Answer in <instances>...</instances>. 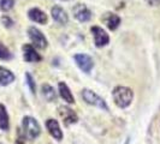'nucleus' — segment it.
<instances>
[{"label":"nucleus","instance_id":"f257e3e1","mask_svg":"<svg viewBox=\"0 0 160 144\" xmlns=\"http://www.w3.org/2000/svg\"><path fill=\"white\" fill-rule=\"evenodd\" d=\"M112 96L114 103L119 108H127L131 104L134 94H132V90L127 87H116L112 91Z\"/></svg>","mask_w":160,"mask_h":144},{"label":"nucleus","instance_id":"f03ea898","mask_svg":"<svg viewBox=\"0 0 160 144\" xmlns=\"http://www.w3.org/2000/svg\"><path fill=\"white\" fill-rule=\"evenodd\" d=\"M22 126H23V135L25 138L28 139H35L38 138L41 132L40 125L36 120L32 118V117H24L23 122H22Z\"/></svg>","mask_w":160,"mask_h":144},{"label":"nucleus","instance_id":"7ed1b4c3","mask_svg":"<svg viewBox=\"0 0 160 144\" xmlns=\"http://www.w3.org/2000/svg\"><path fill=\"white\" fill-rule=\"evenodd\" d=\"M82 97L83 100L89 104H93V106H96L104 111H108V107L105 102L104 98H101L99 95H96L94 91L89 90V89H83L82 90Z\"/></svg>","mask_w":160,"mask_h":144},{"label":"nucleus","instance_id":"20e7f679","mask_svg":"<svg viewBox=\"0 0 160 144\" xmlns=\"http://www.w3.org/2000/svg\"><path fill=\"white\" fill-rule=\"evenodd\" d=\"M28 34H29V37H30V40H32V45L36 48H39V49H45V48L47 47V40H46L45 35H43L38 28H35V26L29 28Z\"/></svg>","mask_w":160,"mask_h":144},{"label":"nucleus","instance_id":"39448f33","mask_svg":"<svg viewBox=\"0 0 160 144\" xmlns=\"http://www.w3.org/2000/svg\"><path fill=\"white\" fill-rule=\"evenodd\" d=\"M92 34L94 36V42H95L96 47H104L110 42V37H108L107 32L100 26H93Z\"/></svg>","mask_w":160,"mask_h":144},{"label":"nucleus","instance_id":"423d86ee","mask_svg":"<svg viewBox=\"0 0 160 144\" xmlns=\"http://www.w3.org/2000/svg\"><path fill=\"white\" fill-rule=\"evenodd\" d=\"M73 59H75L77 66L83 72L89 73V72L92 71V69L94 66V63H93V59L89 55H87V54H76V55L73 56Z\"/></svg>","mask_w":160,"mask_h":144},{"label":"nucleus","instance_id":"0eeeda50","mask_svg":"<svg viewBox=\"0 0 160 144\" xmlns=\"http://www.w3.org/2000/svg\"><path fill=\"white\" fill-rule=\"evenodd\" d=\"M58 111H59V115H60V118L63 119L65 125H71V124H75V122L78 120L77 114L73 112L71 108H69V107L60 106V107L58 108Z\"/></svg>","mask_w":160,"mask_h":144},{"label":"nucleus","instance_id":"6e6552de","mask_svg":"<svg viewBox=\"0 0 160 144\" xmlns=\"http://www.w3.org/2000/svg\"><path fill=\"white\" fill-rule=\"evenodd\" d=\"M72 11H73V16L80 22H88L92 18V12L84 4H77Z\"/></svg>","mask_w":160,"mask_h":144},{"label":"nucleus","instance_id":"1a4fd4ad","mask_svg":"<svg viewBox=\"0 0 160 144\" xmlns=\"http://www.w3.org/2000/svg\"><path fill=\"white\" fill-rule=\"evenodd\" d=\"M23 56L24 60L28 63H38L41 60V55L35 50L32 45H24L23 46Z\"/></svg>","mask_w":160,"mask_h":144},{"label":"nucleus","instance_id":"9d476101","mask_svg":"<svg viewBox=\"0 0 160 144\" xmlns=\"http://www.w3.org/2000/svg\"><path fill=\"white\" fill-rule=\"evenodd\" d=\"M46 126H47L48 132L51 133V136L54 137L57 141H62L63 138V132L60 130V126L58 124V121L54 119H48L46 121Z\"/></svg>","mask_w":160,"mask_h":144},{"label":"nucleus","instance_id":"9b49d317","mask_svg":"<svg viewBox=\"0 0 160 144\" xmlns=\"http://www.w3.org/2000/svg\"><path fill=\"white\" fill-rule=\"evenodd\" d=\"M102 22L107 25V28H108L110 30H116V29L119 26L120 18H119V16H117V15H114V13L107 12V13H105L104 17H102Z\"/></svg>","mask_w":160,"mask_h":144},{"label":"nucleus","instance_id":"f8f14e48","mask_svg":"<svg viewBox=\"0 0 160 144\" xmlns=\"http://www.w3.org/2000/svg\"><path fill=\"white\" fill-rule=\"evenodd\" d=\"M28 16H29V18L32 19V22H36V23L45 24L47 22V16H46V13L42 12L40 8L34 7V8H32V10H29Z\"/></svg>","mask_w":160,"mask_h":144},{"label":"nucleus","instance_id":"ddd939ff","mask_svg":"<svg viewBox=\"0 0 160 144\" xmlns=\"http://www.w3.org/2000/svg\"><path fill=\"white\" fill-rule=\"evenodd\" d=\"M52 17L57 23L59 24H66L69 21V17L66 15V12L60 6H54L52 8Z\"/></svg>","mask_w":160,"mask_h":144},{"label":"nucleus","instance_id":"4468645a","mask_svg":"<svg viewBox=\"0 0 160 144\" xmlns=\"http://www.w3.org/2000/svg\"><path fill=\"white\" fill-rule=\"evenodd\" d=\"M15 80V74L12 72L0 66V85H8Z\"/></svg>","mask_w":160,"mask_h":144},{"label":"nucleus","instance_id":"2eb2a0df","mask_svg":"<svg viewBox=\"0 0 160 144\" xmlns=\"http://www.w3.org/2000/svg\"><path fill=\"white\" fill-rule=\"evenodd\" d=\"M58 87H59V94L62 96V98L64 101H66L68 103H73L75 102V98H73V96H72L69 87L65 84L64 82H60Z\"/></svg>","mask_w":160,"mask_h":144},{"label":"nucleus","instance_id":"dca6fc26","mask_svg":"<svg viewBox=\"0 0 160 144\" xmlns=\"http://www.w3.org/2000/svg\"><path fill=\"white\" fill-rule=\"evenodd\" d=\"M10 127V121H8V114L6 112V108L4 104H0V128L2 131H8Z\"/></svg>","mask_w":160,"mask_h":144},{"label":"nucleus","instance_id":"f3484780","mask_svg":"<svg viewBox=\"0 0 160 144\" xmlns=\"http://www.w3.org/2000/svg\"><path fill=\"white\" fill-rule=\"evenodd\" d=\"M41 89H42V94H43V96H45V98L47 100L48 102H52V101H54L56 100V91H54V89L52 88L49 84H43L42 87H41Z\"/></svg>","mask_w":160,"mask_h":144},{"label":"nucleus","instance_id":"a211bd4d","mask_svg":"<svg viewBox=\"0 0 160 144\" xmlns=\"http://www.w3.org/2000/svg\"><path fill=\"white\" fill-rule=\"evenodd\" d=\"M13 5H15V0H1L0 1V8L4 12L10 11L11 8L13 7Z\"/></svg>","mask_w":160,"mask_h":144},{"label":"nucleus","instance_id":"6ab92c4d","mask_svg":"<svg viewBox=\"0 0 160 144\" xmlns=\"http://www.w3.org/2000/svg\"><path fill=\"white\" fill-rule=\"evenodd\" d=\"M11 58H12V55H11L10 50L2 43H0V59H2V60H10Z\"/></svg>","mask_w":160,"mask_h":144},{"label":"nucleus","instance_id":"aec40b11","mask_svg":"<svg viewBox=\"0 0 160 144\" xmlns=\"http://www.w3.org/2000/svg\"><path fill=\"white\" fill-rule=\"evenodd\" d=\"M25 78H27V82H28V85L32 90V93L34 94L35 93V82L32 79V77L30 76V73H25Z\"/></svg>","mask_w":160,"mask_h":144},{"label":"nucleus","instance_id":"412c9836","mask_svg":"<svg viewBox=\"0 0 160 144\" xmlns=\"http://www.w3.org/2000/svg\"><path fill=\"white\" fill-rule=\"evenodd\" d=\"M151 6H158L160 5V0H146Z\"/></svg>","mask_w":160,"mask_h":144},{"label":"nucleus","instance_id":"4be33fe9","mask_svg":"<svg viewBox=\"0 0 160 144\" xmlns=\"http://www.w3.org/2000/svg\"><path fill=\"white\" fill-rule=\"evenodd\" d=\"M2 22H4V23H8V24H6L8 26H11V25L13 24V22H12V21H11V19H10L8 17H6V16L2 17Z\"/></svg>","mask_w":160,"mask_h":144}]
</instances>
